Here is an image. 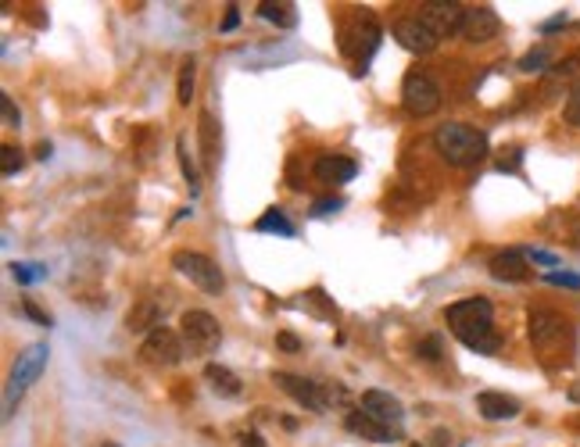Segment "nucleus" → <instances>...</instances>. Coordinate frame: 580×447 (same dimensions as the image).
Wrapping results in <instances>:
<instances>
[{"instance_id": "42", "label": "nucleus", "mask_w": 580, "mask_h": 447, "mask_svg": "<svg viewBox=\"0 0 580 447\" xmlns=\"http://www.w3.org/2000/svg\"><path fill=\"white\" fill-rule=\"evenodd\" d=\"M570 18L566 14H556V18H548V22H541V33H552V29H563Z\"/></svg>"}, {"instance_id": "3", "label": "nucleus", "mask_w": 580, "mask_h": 447, "mask_svg": "<svg viewBox=\"0 0 580 447\" xmlns=\"http://www.w3.org/2000/svg\"><path fill=\"white\" fill-rule=\"evenodd\" d=\"M434 147H437V154H441L448 165H455V169H473V165H481L483 158L491 154L487 136H483L481 129L466 126V122H444V126H437V129H434Z\"/></svg>"}, {"instance_id": "7", "label": "nucleus", "mask_w": 580, "mask_h": 447, "mask_svg": "<svg viewBox=\"0 0 580 447\" xmlns=\"http://www.w3.org/2000/svg\"><path fill=\"white\" fill-rule=\"evenodd\" d=\"M401 107L412 115V118H426L441 107V87L430 72H408L405 83H401Z\"/></svg>"}, {"instance_id": "33", "label": "nucleus", "mask_w": 580, "mask_h": 447, "mask_svg": "<svg viewBox=\"0 0 580 447\" xmlns=\"http://www.w3.org/2000/svg\"><path fill=\"white\" fill-rule=\"evenodd\" d=\"M523 255H527V262H534V265L552 268V272H556V265H559V258H556L552 251H541V247H527Z\"/></svg>"}, {"instance_id": "14", "label": "nucleus", "mask_w": 580, "mask_h": 447, "mask_svg": "<svg viewBox=\"0 0 580 447\" xmlns=\"http://www.w3.org/2000/svg\"><path fill=\"white\" fill-rule=\"evenodd\" d=\"M501 33V18H498V11L494 7H466V18H463V40H470V43H487V40H494Z\"/></svg>"}, {"instance_id": "45", "label": "nucleus", "mask_w": 580, "mask_h": 447, "mask_svg": "<svg viewBox=\"0 0 580 447\" xmlns=\"http://www.w3.org/2000/svg\"><path fill=\"white\" fill-rule=\"evenodd\" d=\"M408 447H419V444H408Z\"/></svg>"}, {"instance_id": "43", "label": "nucleus", "mask_w": 580, "mask_h": 447, "mask_svg": "<svg viewBox=\"0 0 580 447\" xmlns=\"http://www.w3.org/2000/svg\"><path fill=\"white\" fill-rule=\"evenodd\" d=\"M570 401H574V405H580V383H574V386H570Z\"/></svg>"}, {"instance_id": "31", "label": "nucleus", "mask_w": 580, "mask_h": 447, "mask_svg": "<svg viewBox=\"0 0 580 447\" xmlns=\"http://www.w3.org/2000/svg\"><path fill=\"white\" fill-rule=\"evenodd\" d=\"M0 118H4V126H7V129H18V126H22V111L14 107V100H11L7 93L0 97Z\"/></svg>"}, {"instance_id": "4", "label": "nucleus", "mask_w": 580, "mask_h": 447, "mask_svg": "<svg viewBox=\"0 0 580 447\" xmlns=\"http://www.w3.org/2000/svg\"><path fill=\"white\" fill-rule=\"evenodd\" d=\"M47 358H51V348L47 344H29L18 361L11 365V376H7V386H4V419H11L18 412V401L25 397V390L40 379V372L47 368Z\"/></svg>"}, {"instance_id": "26", "label": "nucleus", "mask_w": 580, "mask_h": 447, "mask_svg": "<svg viewBox=\"0 0 580 447\" xmlns=\"http://www.w3.org/2000/svg\"><path fill=\"white\" fill-rule=\"evenodd\" d=\"M11 275H14V283L33 286V283H43L51 275V268L40 265V262H11Z\"/></svg>"}, {"instance_id": "25", "label": "nucleus", "mask_w": 580, "mask_h": 447, "mask_svg": "<svg viewBox=\"0 0 580 447\" xmlns=\"http://www.w3.org/2000/svg\"><path fill=\"white\" fill-rule=\"evenodd\" d=\"M193 83H197V61L193 58H183L180 61V83H176V100L187 107L193 100Z\"/></svg>"}, {"instance_id": "24", "label": "nucleus", "mask_w": 580, "mask_h": 447, "mask_svg": "<svg viewBox=\"0 0 580 447\" xmlns=\"http://www.w3.org/2000/svg\"><path fill=\"white\" fill-rule=\"evenodd\" d=\"M258 14H262L266 22L284 25V29H294V25H297V11H294V4H273V0H262V4H258Z\"/></svg>"}, {"instance_id": "6", "label": "nucleus", "mask_w": 580, "mask_h": 447, "mask_svg": "<svg viewBox=\"0 0 580 447\" xmlns=\"http://www.w3.org/2000/svg\"><path fill=\"white\" fill-rule=\"evenodd\" d=\"M180 337H183V348L191 355H211L222 344V326H219V319L211 312L191 308L180 319Z\"/></svg>"}, {"instance_id": "2", "label": "nucleus", "mask_w": 580, "mask_h": 447, "mask_svg": "<svg viewBox=\"0 0 580 447\" xmlns=\"http://www.w3.org/2000/svg\"><path fill=\"white\" fill-rule=\"evenodd\" d=\"M527 333H530L534 351L548 365L570 361V355H574V326L552 308H530L527 312Z\"/></svg>"}, {"instance_id": "36", "label": "nucleus", "mask_w": 580, "mask_h": 447, "mask_svg": "<svg viewBox=\"0 0 580 447\" xmlns=\"http://www.w3.org/2000/svg\"><path fill=\"white\" fill-rule=\"evenodd\" d=\"M22 312H25V315H29L36 326H51V315H47V312H43L36 301H29V297H25V301H22Z\"/></svg>"}, {"instance_id": "15", "label": "nucleus", "mask_w": 580, "mask_h": 447, "mask_svg": "<svg viewBox=\"0 0 580 447\" xmlns=\"http://www.w3.org/2000/svg\"><path fill=\"white\" fill-rule=\"evenodd\" d=\"M487 272L498 279V283H527L530 279V262L519 247H509V251H498L491 262H487Z\"/></svg>"}, {"instance_id": "5", "label": "nucleus", "mask_w": 580, "mask_h": 447, "mask_svg": "<svg viewBox=\"0 0 580 447\" xmlns=\"http://www.w3.org/2000/svg\"><path fill=\"white\" fill-rule=\"evenodd\" d=\"M380 22L370 14V11H359V14H351L348 22H344V29H341V51L359 65L355 72L362 76L366 72V65H370V58L377 54V47H380Z\"/></svg>"}, {"instance_id": "17", "label": "nucleus", "mask_w": 580, "mask_h": 447, "mask_svg": "<svg viewBox=\"0 0 580 447\" xmlns=\"http://www.w3.org/2000/svg\"><path fill=\"white\" fill-rule=\"evenodd\" d=\"M312 172H315L319 182L341 186V182H351V179L359 176V165H355L351 158H341V154H323V158H315Z\"/></svg>"}, {"instance_id": "16", "label": "nucleus", "mask_w": 580, "mask_h": 447, "mask_svg": "<svg viewBox=\"0 0 580 447\" xmlns=\"http://www.w3.org/2000/svg\"><path fill=\"white\" fill-rule=\"evenodd\" d=\"M344 426H348L355 437H362V441H373V444H394V441H398V430H390V426H384V423L370 419L362 408L348 412V415H344Z\"/></svg>"}, {"instance_id": "37", "label": "nucleus", "mask_w": 580, "mask_h": 447, "mask_svg": "<svg viewBox=\"0 0 580 447\" xmlns=\"http://www.w3.org/2000/svg\"><path fill=\"white\" fill-rule=\"evenodd\" d=\"M237 25H240V7H237V4H229V7H226V18H222V25H219V29H222V33H233Z\"/></svg>"}, {"instance_id": "39", "label": "nucleus", "mask_w": 580, "mask_h": 447, "mask_svg": "<svg viewBox=\"0 0 580 447\" xmlns=\"http://www.w3.org/2000/svg\"><path fill=\"white\" fill-rule=\"evenodd\" d=\"M430 441H434V447H463L452 433H448V430H434V437H430Z\"/></svg>"}, {"instance_id": "12", "label": "nucleus", "mask_w": 580, "mask_h": 447, "mask_svg": "<svg viewBox=\"0 0 580 447\" xmlns=\"http://www.w3.org/2000/svg\"><path fill=\"white\" fill-rule=\"evenodd\" d=\"M394 40L405 47V51H412V54H430L441 40H437V33L419 18V14H412V18H398L394 22Z\"/></svg>"}, {"instance_id": "44", "label": "nucleus", "mask_w": 580, "mask_h": 447, "mask_svg": "<svg viewBox=\"0 0 580 447\" xmlns=\"http://www.w3.org/2000/svg\"><path fill=\"white\" fill-rule=\"evenodd\" d=\"M104 447H118V444H104Z\"/></svg>"}, {"instance_id": "32", "label": "nucleus", "mask_w": 580, "mask_h": 447, "mask_svg": "<svg viewBox=\"0 0 580 447\" xmlns=\"http://www.w3.org/2000/svg\"><path fill=\"white\" fill-rule=\"evenodd\" d=\"M344 208V197H323V200H315L312 204V219H326V215H333V211H341Z\"/></svg>"}, {"instance_id": "41", "label": "nucleus", "mask_w": 580, "mask_h": 447, "mask_svg": "<svg viewBox=\"0 0 580 447\" xmlns=\"http://www.w3.org/2000/svg\"><path fill=\"white\" fill-rule=\"evenodd\" d=\"M276 348H284V351H301V340H297L294 333H280V337H276Z\"/></svg>"}, {"instance_id": "34", "label": "nucleus", "mask_w": 580, "mask_h": 447, "mask_svg": "<svg viewBox=\"0 0 580 447\" xmlns=\"http://www.w3.org/2000/svg\"><path fill=\"white\" fill-rule=\"evenodd\" d=\"M545 283H552V286H570V290H580V275H577V272H545Z\"/></svg>"}, {"instance_id": "22", "label": "nucleus", "mask_w": 580, "mask_h": 447, "mask_svg": "<svg viewBox=\"0 0 580 447\" xmlns=\"http://www.w3.org/2000/svg\"><path fill=\"white\" fill-rule=\"evenodd\" d=\"M255 229H258V233H276V237H294V233H297L284 208H269V211H262V219L255 222Z\"/></svg>"}, {"instance_id": "20", "label": "nucleus", "mask_w": 580, "mask_h": 447, "mask_svg": "<svg viewBox=\"0 0 580 447\" xmlns=\"http://www.w3.org/2000/svg\"><path fill=\"white\" fill-rule=\"evenodd\" d=\"M158 326H162V308L154 301H140L126 315V330L129 333H154Z\"/></svg>"}, {"instance_id": "30", "label": "nucleus", "mask_w": 580, "mask_h": 447, "mask_svg": "<svg viewBox=\"0 0 580 447\" xmlns=\"http://www.w3.org/2000/svg\"><path fill=\"white\" fill-rule=\"evenodd\" d=\"M577 72H580V54L559 61V65H552V79H556V83H566V79H574Z\"/></svg>"}, {"instance_id": "18", "label": "nucleus", "mask_w": 580, "mask_h": 447, "mask_svg": "<svg viewBox=\"0 0 580 447\" xmlns=\"http://www.w3.org/2000/svg\"><path fill=\"white\" fill-rule=\"evenodd\" d=\"M477 412H481L487 423L516 419V415H519V401L509 397V394H498V390H481V394H477Z\"/></svg>"}, {"instance_id": "40", "label": "nucleus", "mask_w": 580, "mask_h": 447, "mask_svg": "<svg viewBox=\"0 0 580 447\" xmlns=\"http://www.w3.org/2000/svg\"><path fill=\"white\" fill-rule=\"evenodd\" d=\"M237 447H269V444L262 441V433L251 430V433H240V437H237Z\"/></svg>"}, {"instance_id": "38", "label": "nucleus", "mask_w": 580, "mask_h": 447, "mask_svg": "<svg viewBox=\"0 0 580 447\" xmlns=\"http://www.w3.org/2000/svg\"><path fill=\"white\" fill-rule=\"evenodd\" d=\"M419 355L426 358V361H437V358H441V340H437V337L423 340V344H419Z\"/></svg>"}, {"instance_id": "8", "label": "nucleus", "mask_w": 580, "mask_h": 447, "mask_svg": "<svg viewBox=\"0 0 580 447\" xmlns=\"http://www.w3.org/2000/svg\"><path fill=\"white\" fill-rule=\"evenodd\" d=\"M173 268H176L180 275H187L193 286L204 290V293H222V290H226L222 268L215 265L208 255H201V251H176V255H173Z\"/></svg>"}, {"instance_id": "19", "label": "nucleus", "mask_w": 580, "mask_h": 447, "mask_svg": "<svg viewBox=\"0 0 580 447\" xmlns=\"http://www.w3.org/2000/svg\"><path fill=\"white\" fill-rule=\"evenodd\" d=\"M197 136H201L204 172H215V169H219V122H215L211 111H201V118H197Z\"/></svg>"}, {"instance_id": "11", "label": "nucleus", "mask_w": 580, "mask_h": 447, "mask_svg": "<svg viewBox=\"0 0 580 447\" xmlns=\"http://www.w3.org/2000/svg\"><path fill=\"white\" fill-rule=\"evenodd\" d=\"M419 18L437 33V40H448L455 33H463V18H466V7L463 4H444V0H434V4H423Z\"/></svg>"}, {"instance_id": "1", "label": "nucleus", "mask_w": 580, "mask_h": 447, "mask_svg": "<svg viewBox=\"0 0 580 447\" xmlns=\"http://www.w3.org/2000/svg\"><path fill=\"white\" fill-rule=\"evenodd\" d=\"M444 322L455 333L459 344H466L477 355H494L501 348L498 333H494V319H491V301L487 297H466L444 308Z\"/></svg>"}, {"instance_id": "23", "label": "nucleus", "mask_w": 580, "mask_h": 447, "mask_svg": "<svg viewBox=\"0 0 580 447\" xmlns=\"http://www.w3.org/2000/svg\"><path fill=\"white\" fill-rule=\"evenodd\" d=\"M176 158H180V169H183V179H187L191 193L197 197V193H201V172H197V165H193L191 144H187V136H176Z\"/></svg>"}, {"instance_id": "27", "label": "nucleus", "mask_w": 580, "mask_h": 447, "mask_svg": "<svg viewBox=\"0 0 580 447\" xmlns=\"http://www.w3.org/2000/svg\"><path fill=\"white\" fill-rule=\"evenodd\" d=\"M548 65H552V47H548V43H545V47L527 51V54H523V61H519V69H523V72H548Z\"/></svg>"}, {"instance_id": "21", "label": "nucleus", "mask_w": 580, "mask_h": 447, "mask_svg": "<svg viewBox=\"0 0 580 447\" xmlns=\"http://www.w3.org/2000/svg\"><path fill=\"white\" fill-rule=\"evenodd\" d=\"M204 379L211 383V390L219 394V397H240V376L233 372V368H226V365H219V361H208L204 365Z\"/></svg>"}, {"instance_id": "10", "label": "nucleus", "mask_w": 580, "mask_h": 447, "mask_svg": "<svg viewBox=\"0 0 580 447\" xmlns=\"http://www.w3.org/2000/svg\"><path fill=\"white\" fill-rule=\"evenodd\" d=\"M273 383L287 394L290 401H297L301 408H308V412H315V415H323V412H330V401H326V390H323V383H312V379H304V376H294V372H273Z\"/></svg>"}, {"instance_id": "13", "label": "nucleus", "mask_w": 580, "mask_h": 447, "mask_svg": "<svg viewBox=\"0 0 580 447\" xmlns=\"http://www.w3.org/2000/svg\"><path fill=\"white\" fill-rule=\"evenodd\" d=\"M359 408H362L370 419H377V423L390 426V430H401V423H405V408H401V401H398L394 394H387V390H366Z\"/></svg>"}, {"instance_id": "35", "label": "nucleus", "mask_w": 580, "mask_h": 447, "mask_svg": "<svg viewBox=\"0 0 580 447\" xmlns=\"http://www.w3.org/2000/svg\"><path fill=\"white\" fill-rule=\"evenodd\" d=\"M563 118L574 126V129H580V87L566 97V107H563Z\"/></svg>"}, {"instance_id": "9", "label": "nucleus", "mask_w": 580, "mask_h": 447, "mask_svg": "<svg viewBox=\"0 0 580 447\" xmlns=\"http://www.w3.org/2000/svg\"><path fill=\"white\" fill-rule=\"evenodd\" d=\"M187 355V348H183V337L176 333V330H169V326H158L154 333H147V340L140 344V358L147 361V365H162V368H173V365H180Z\"/></svg>"}, {"instance_id": "28", "label": "nucleus", "mask_w": 580, "mask_h": 447, "mask_svg": "<svg viewBox=\"0 0 580 447\" xmlns=\"http://www.w3.org/2000/svg\"><path fill=\"white\" fill-rule=\"evenodd\" d=\"M301 304H304V308H312V312H315L319 319H333V315H337V308L330 304V297H326L323 290H308Z\"/></svg>"}, {"instance_id": "29", "label": "nucleus", "mask_w": 580, "mask_h": 447, "mask_svg": "<svg viewBox=\"0 0 580 447\" xmlns=\"http://www.w3.org/2000/svg\"><path fill=\"white\" fill-rule=\"evenodd\" d=\"M22 165H25V158H22V151L18 147H0V176L11 179L22 172Z\"/></svg>"}]
</instances>
